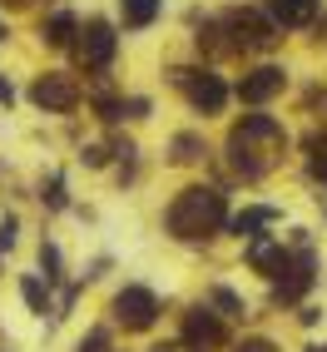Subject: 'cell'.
<instances>
[{
  "instance_id": "6",
  "label": "cell",
  "mask_w": 327,
  "mask_h": 352,
  "mask_svg": "<svg viewBox=\"0 0 327 352\" xmlns=\"http://www.w3.org/2000/svg\"><path fill=\"white\" fill-rule=\"evenodd\" d=\"M114 50H120V35H114L109 20H89V25L80 30V60H84V69H104L114 60Z\"/></svg>"
},
{
  "instance_id": "22",
  "label": "cell",
  "mask_w": 327,
  "mask_h": 352,
  "mask_svg": "<svg viewBox=\"0 0 327 352\" xmlns=\"http://www.w3.org/2000/svg\"><path fill=\"white\" fill-rule=\"evenodd\" d=\"M233 352H278L268 338H248V342H238V347H233Z\"/></svg>"
},
{
  "instance_id": "11",
  "label": "cell",
  "mask_w": 327,
  "mask_h": 352,
  "mask_svg": "<svg viewBox=\"0 0 327 352\" xmlns=\"http://www.w3.org/2000/svg\"><path fill=\"white\" fill-rule=\"evenodd\" d=\"M248 263H253V268H263L268 278H278V273H283V263H288V248H283V243H273V239H253Z\"/></svg>"
},
{
  "instance_id": "12",
  "label": "cell",
  "mask_w": 327,
  "mask_h": 352,
  "mask_svg": "<svg viewBox=\"0 0 327 352\" xmlns=\"http://www.w3.org/2000/svg\"><path fill=\"white\" fill-rule=\"evenodd\" d=\"M263 223H278V208L263 204V208H243L238 219H228V228L238 233V239H258V228H263Z\"/></svg>"
},
{
  "instance_id": "3",
  "label": "cell",
  "mask_w": 327,
  "mask_h": 352,
  "mask_svg": "<svg viewBox=\"0 0 327 352\" xmlns=\"http://www.w3.org/2000/svg\"><path fill=\"white\" fill-rule=\"evenodd\" d=\"M174 85L189 95V104L199 114H218L228 104V89H223V80L214 75V69H174Z\"/></svg>"
},
{
  "instance_id": "19",
  "label": "cell",
  "mask_w": 327,
  "mask_h": 352,
  "mask_svg": "<svg viewBox=\"0 0 327 352\" xmlns=\"http://www.w3.org/2000/svg\"><path fill=\"white\" fill-rule=\"evenodd\" d=\"M40 199H45V204H50V208H55V214H60V208L69 204V199H65V179H50V189H45Z\"/></svg>"
},
{
  "instance_id": "15",
  "label": "cell",
  "mask_w": 327,
  "mask_h": 352,
  "mask_svg": "<svg viewBox=\"0 0 327 352\" xmlns=\"http://www.w3.org/2000/svg\"><path fill=\"white\" fill-rule=\"evenodd\" d=\"M208 302L218 308V318H243V313H248V308H243V298L233 293V288H214V293H208Z\"/></svg>"
},
{
  "instance_id": "2",
  "label": "cell",
  "mask_w": 327,
  "mask_h": 352,
  "mask_svg": "<svg viewBox=\"0 0 327 352\" xmlns=\"http://www.w3.org/2000/svg\"><path fill=\"white\" fill-rule=\"evenodd\" d=\"M223 30L233 35V40H228L233 50H273L278 35H283L263 10H233V15L223 20Z\"/></svg>"
},
{
  "instance_id": "13",
  "label": "cell",
  "mask_w": 327,
  "mask_h": 352,
  "mask_svg": "<svg viewBox=\"0 0 327 352\" xmlns=\"http://www.w3.org/2000/svg\"><path fill=\"white\" fill-rule=\"evenodd\" d=\"M120 20L129 30H144L159 20V0H120Z\"/></svg>"
},
{
  "instance_id": "27",
  "label": "cell",
  "mask_w": 327,
  "mask_h": 352,
  "mask_svg": "<svg viewBox=\"0 0 327 352\" xmlns=\"http://www.w3.org/2000/svg\"><path fill=\"white\" fill-rule=\"evenodd\" d=\"M0 40H5V25H0Z\"/></svg>"
},
{
  "instance_id": "24",
  "label": "cell",
  "mask_w": 327,
  "mask_h": 352,
  "mask_svg": "<svg viewBox=\"0 0 327 352\" xmlns=\"http://www.w3.org/2000/svg\"><path fill=\"white\" fill-rule=\"evenodd\" d=\"M15 100V89H10V80H0V104H10Z\"/></svg>"
},
{
  "instance_id": "25",
  "label": "cell",
  "mask_w": 327,
  "mask_h": 352,
  "mask_svg": "<svg viewBox=\"0 0 327 352\" xmlns=\"http://www.w3.org/2000/svg\"><path fill=\"white\" fill-rule=\"evenodd\" d=\"M313 174H317V179L327 184V159H313Z\"/></svg>"
},
{
  "instance_id": "7",
  "label": "cell",
  "mask_w": 327,
  "mask_h": 352,
  "mask_svg": "<svg viewBox=\"0 0 327 352\" xmlns=\"http://www.w3.org/2000/svg\"><path fill=\"white\" fill-rule=\"evenodd\" d=\"M218 342H223V322H218L214 308H189L183 313V347L203 352V347H218Z\"/></svg>"
},
{
  "instance_id": "23",
  "label": "cell",
  "mask_w": 327,
  "mask_h": 352,
  "mask_svg": "<svg viewBox=\"0 0 327 352\" xmlns=\"http://www.w3.org/2000/svg\"><path fill=\"white\" fill-rule=\"evenodd\" d=\"M10 243H15V214L0 219V248H10Z\"/></svg>"
},
{
  "instance_id": "5",
  "label": "cell",
  "mask_w": 327,
  "mask_h": 352,
  "mask_svg": "<svg viewBox=\"0 0 327 352\" xmlns=\"http://www.w3.org/2000/svg\"><path fill=\"white\" fill-rule=\"evenodd\" d=\"M114 318H120L129 333H144V327H154V318H159V298H154V288L129 283L120 298H114Z\"/></svg>"
},
{
  "instance_id": "14",
  "label": "cell",
  "mask_w": 327,
  "mask_h": 352,
  "mask_svg": "<svg viewBox=\"0 0 327 352\" xmlns=\"http://www.w3.org/2000/svg\"><path fill=\"white\" fill-rule=\"evenodd\" d=\"M75 30H80V25H75V15H65V10H60L50 25H45V45H55V50H60V45L75 40Z\"/></svg>"
},
{
  "instance_id": "9",
  "label": "cell",
  "mask_w": 327,
  "mask_h": 352,
  "mask_svg": "<svg viewBox=\"0 0 327 352\" xmlns=\"http://www.w3.org/2000/svg\"><path fill=\"white\" fill-rule=\"evenodd\" d=\"M308 288H313V253H297V258H288V263H283V273H278L273 298H278V302H297Z\"/></svg>"
},
{
  "instance_id": "28",
  "label": "cell",
  "mask_w": 327,
  "mask_h": 352,
  "mask_svg": "<svg viewBox=\"0 0 327 352\" xmlns=\"http://www.w3.org/2000/svg\"><path fill=\"white\" fill-rule=\"evenodd\" d=\"M15 6H20V0H15Z\"/></svg>"
},
{
  "instance_id": "1",
  "label": "cell",
  "mask_w": 327,
  "mask_h": 352,
  "mask_svg": "<svg viewBox=\"0 0 327 352\" xmlns=\"http://www.w3.org/2000/svg\"><path fill=\"white\" fill-rule=\"evenodd\" d=\"M164 223H169L174 239L199 243V239H214V233L228 223V204H223L218 189H203V184H194V189H183V194L169 204Z\"/></svg>"
},
{
  "instance_id": "8",
  "label": "cell",
  "mask_w": 327,
  "mask_h": 352,
  "mask_svg": "<svg viewBox=\"0 0 327 352\" xmlns=\"http://www.w3.org/2000/svg\"><path fill=\"white\" fill-rule=\"evenodd\" d=\"M283 85H288L283 65H258L253 75H243V80H238V100H243V104H263V100H273Z\"/></svg>"
},
{
  "instance_id": "16",
  "label": "cell",
  "mask_w": 327,
  "mask_h": 352,
  "mask_svg": "<svg viewBox=\"0 0 327 352\" xmlns=\"http://www.w3.org/2000/svg\"><path fill=\"white\" fill-rule=\"evenodd\" d=\"M20 298H25L35 313H45V308H50V293H45V283H40L35 273H30V278H20Z\"/></svg>"
},
{
  "instance_id": "20",
  "label": "cell",
  "mask_w": 327,
  "mask_h": 352,
  "mask_svg": "<svg viewBox=\"0 0 327 352\" xmlns=\"http://www.w3.org/2000/svg\"><path fill=\"white\" fill-rule=\"evenodd\" d=\"M84 164H89V169H104V159H109V149L104 144H84V154H80Z\"/></svg>"
},
{
  "instance_id": "26",
  "label": "cell",
  "mask_w": 327,
  "mask_h": 352,
  "mask_svg": "<svg viewBox=\"0 0 327 352\" xmlns=\"http://www.w3.org/2000/svg\"><path fill=\"white\" fill-rule=\"evenodd\" d=\"M154 352H174V347H154Z\"/></svg>"
},
{
  "instance_id": "4",
  "label": "cell",
  "mask_w": 327,
  "mask_h": 352,
  "mask_svg": "<svg viewBox=\"0 0 327 352\" xmlns=\"http://www.w3.org/2000/svg\"><path fill=\"white\" fill-rule=\"evenodd\" d=\"M30 100L45 114H69L80 104V85H75V75H65V69H45V75L30 85Z\"/></svg>"
},
{
  "instance_id": "18",
  "label": "cell",
  "mask_w": 327,
  "mask_h": 352,
  "mask_svg": "<svg viewBox=\"0 0 327 352\" xmlns=\"http://www.w3.org/2000/svg\"><path fill=\"white\" fill-rule=\"evenodd\" d=\"M40 268H45V283L60 278V248L55 243H40Z\"/></svg>"
},
{
  "instance_id": "21",
  "label": "cell",
  "mask_w": 327,
  "mask_h": 352,
  "mask_svg": "<svg viewBox=\"0 0 327 352\" xmlns=\"http://www.w3.org/2000/svg\"><path fill=\"white\" fill-rule=\"evenodd\" d=\"M80 352H109V338H104V333H89V338L80 342Z\"/></svg>"
},
{
  "instance_id": "10",
  "label": "cell",
  "mask_w": 327,
  "mask_h": 352,
  "mask_svg": "<svg viewBox=\"0 0 327 352\" xmlns=\"http://www.w3.org/2000/svg\"><path fill=\"white\" fill-rule=\"evenodd\" d=\"M313 15H317V0H273V10H268L278 30H302V25H313Z\"/></svg>"
},
{
  "instance_id": "17",
  "label": "cell",
  "mask_w": 327,
  "mask_h": 352,
  "mask_svg": "<svg viewBox=\"0 0 327 352\" xmlns=\"http://www.w3.org/2000/svg\"><path fill=\"white\" fill-rule=\"evenodd\" d=\"M203 154H208V149H203L199 134H179V139H174V159H179V164H194V159H203Z\"/></svg>"
}]
</instances>
